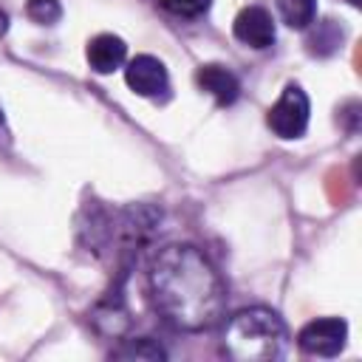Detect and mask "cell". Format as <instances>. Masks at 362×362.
Returning <instances> with one entry per match:
<instances>
[{"label": "cell", "instance_id": "cell-3", "mask_svg": "<svg viewBox=\"0 0 362 362\" xmlns=\"http://www.w3.org/2000/svg\"><path fill=\"white\" fill-rule=\"evenodd\" d=\"M308 113H311V105H308V96L300 85L288 82L283 88V93L277 96V102L269 107V127L274 136L280 139H300L305 130H308Z\"/></svg>", "mask_w": 362, "mask_h": 362}, {"label": "cell", "instance_id": "cell-5", "mask_svg": "<svg viewBox=\"0 0 362 362\" xmlns=\"http://www.w3.org/2000/svg\"><path fill=\"white\" fill-rule=\"evenodd\" d=\"M124 82H127V88H130L133 93L147 96V99H153V96H158V93H164V90L170 88L167 68H164V62H161L158 57H153V54H139V57H133V59L124 65Z\"/></svg>", "mask_w": 362, "mask_h": 362}, {"label": "cell", "instance_id": "cell-7", "mask_svg": "<svg viewBox=\"0 0 362 362\" xmlns=\"http://www.w3.org/2000/svg\"><path fill=\"white\" fill-rule=\"evenodd\" d=\"M195 82L201 90H206L218 105H232L238 96H240V82L238 76L226 68V65H218V62H209V65H201L195 71Z\"/></svg>", "mask_w": 362, "mask_h": 362}, {"label": "cell", "instance_id": "cell-8", "mask_svg": "<svg viewBox=\"0 0 362 362\" xmlns=\"http://www.w3.org/2000/svg\"><path fill=\"white\" fill-rule=\"evenodd\" d=\"M85 57H88L90 71H96V74H113L116 68L124 65L127 45H124V40L116 37V34H96V37L88 42Z\"/></svg>", "mask_w": 362, "mask_h": 362}, {"label": "cell", "instance_id": "cell-14", "mask_svg": "<svg viewBox=\"0 0 362 362\" xmlns=\"http://www.w3.org/2000/svg\"><path fill=\"white\" fill-rule=\"evenodd\" d=\"M6 136V124H3V113H0V139Z\"/></svg>", "mask_w": 362, "mask_h": 362}, {"label": "cell", "instance_id": "cell-11", "mask_svg": "<svg viewBox=\"0 0 362 362\" xmlns=\"http://www.w3.org/2000/svg\"><path fill=\"white\" fill-rule=\"evenodd\" d=\"M25 14L37 25H54L62 17V6H59V0H28Z\"/></svg>", "mask_w": 362, "mask_h": 362}, {"label": "cell", "instance_id": "cell-1", "mask_svg": "<svg viewBox=\"0 0 362 362\" xmlns=\"http://www.w3.org/2000/svg\"><path fill=\"white\" fill-rule=\"evenodd\" d=\"M147 288L164 322L187 334L218 325L226 308V286L218 269L192 243L158 249L147 269Z\"/></svg>", "mask_w": 362, "mask_h": 362}, {"label": "cell", "instance_id": "cell-13", "mask_svg": "<svg viewBox=\"0 0 362 362\" xmlns=\"http://www.w3.org/2000/svg\"><path fill=\"white\" fill-rule=\"evenodd\" d=\"M6 28H8V17L6 11H0V34H6Z\"/></svg>", "mask_w": 362, "mask_h": 362}, {"label": "cell", "instance_id": "cell-4", "mask_svg": "<svg viewBox=\"0 0 362 362\" xmlns=\"http://www.w3.org/2000/svg\"><path fill=\"white\" fill-rule=\"evenodd\" d=\"M348 339V322L339 317H320L300 328L297 348L308 356H337L345 348Z\"/></svg>", "mask_w": 362, "mask_h": 362}, {"label": "cell", "instance_id": "cell-2", "mask_svg": "<svg viewBox=\"0 0 362 362\" xmlns=\"http://www.w3.org/2000/svg\"><path fill=\"white\" fill-rule=\"evenodd\" d=\"M286 325L266 305L240 308L223 328V351L235 362H272L286 354Z\"/></svg>", "mask_w": 362, "mask_h": 362}, {"label": "cell", "instance_id": "cell-9", "mask_svg": "<svg viewBox=\"0 0 362 362\" xmlns=\"http://www.w3.org/2000/svg\"><path fill=\"white\" fill-rule=\"evenodd\" d=\"M110 356L124 359V362H133V359L136 362H161V359H167V351L150 337H136V339H124L122 345H116Z\"/></svg>", "mask_w": 362, "mask_h": 362}, {"label": "cell", "instance_id": "cell-12", "mask_svg": "<svg viewBox=\"0 0 362 362\" xmlns=\"http://www.w3.org/2000/svg\"><path fill=\"white\" fill-rule=\"evenodd\" d=\"M212 0H161V8L175 14V17H201Z\"/></svg>", "mask_w": 362, "mask_h": 362}, {"label": "cell", "instance_id": "cell-10", "mask_svg": "<svg viewBox=\"0 0 362 362\" xmlns=\"http://www.w3.org/2000/svg\"><path fill=\"white\" fill-rule=\"evenodd\" d=\"M274 3L288 28L305 31L317 17V0H274Z\"/></svg>", "mask_w": 362, "mask_h": 362}, {"label": "cell", "instance_id": "cell-6", "mask_svg": "<svg viewBox=\"0 0 362 362\" xmlns=\"http://www.w3.org/2000/svg\"><path fill=\"white\" fill-rule=\"evenodd\" d=\"M232 34H235L238 42L263 51V48L274 45L277 28H274L272 14H269L263 6H246V8L238 11V17H235V23H232Z\"/></svg>", "mask_w": 362, "mask_h": 362}]
</instances>
